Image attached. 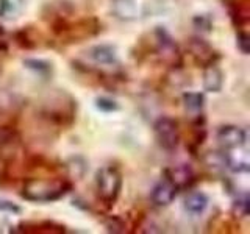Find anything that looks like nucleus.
Here are the masks:
<instances>
[{"label":"nucleus","instance_id":"1","mask_svg":"<svg viewBox=\"0 0 250 234\" xmlns=\"http://www.w3.org/2000/svg\"><path fill=\"white\" fill-rule=\"evenodd\" d=\"M67 179L61 178H31L23 184L22 197L35 203H50L60 200L70 191Z\"/></svg>","mask_w":250,"mask_h":234},{"label":"nucleus","instance_id":"2","mask_svg":"<svg viewBox=\"0 0 250 234\" xmlns=\"http://www.w3.org/2000/svg\"><path fill=\"white\" fill-rule=\"evenodd\" d=\"M96 187L99 200H102L108 206L114 205L122 189V174L119 169L113 166L100 169L96 176Z\"/></svg>","mask_w":250,"mask_h":234},{"label":"nucleus","instance_id":"3","mask_svg":"<svg viewBox=\"0 0 250 234\" xmlns=\"http://www.w3.org/2000/svg\"><path fill=\"white\" fill-rule=\"evenodd\" d=\"M155 136L164 150H175L178 145V125L170 117H160L153 125Z\"/></svg>","mask_w":250,"mask_h":234},{"label":"nucleus","instance_id":"4","mask_svg":"<svg viewBox=\"0 0 250 234\" xmlns=\"http://www.w3.org/2000/svg\"><path fill=\"white\" fill-rule=\"evenodd\" d=\"M224 164L227 166V169L233 172V174H247L250 170V158H249L247 144L224 150Z\"/></svg>","mask_w":250,"mask_h":234},{"label":"nucleus","instance_id":"5","mask_svg":"<svg viewBox=\"0 0 250 234\" xmlns=\"http://www.w3.org/2000/svg\"><path fill=\"white\" fill-rule=\"evenodd\" d=\"M217 142L222 147V150H229L239 145L247 144V135L246 131L236 125H225L219 128L217 131Z\"/></svg>","mask_w":250,"mask_h":234},{"label":"nucleus","instance_id":"6","mask_svg":"<svg viewBox=\"0 0 250 234\" xmlns=\"http://www.w3.org/2000/svg\"><path fill=\"white\" fill-rule=\"evenodd\" d=\"M177 191H178V187L172 183L170 179L164 178L158 184H155L150 197L156 206H167L177 197Z\"/></svg>","mask_w":250,"mask_h":234},{"label":"nucleus","instance_id":"7","mask_svg":"<svg viewBox=\"0 0 250 234\" xmlns=\"http://www.w3.org/2000/svg\"><path fill=\"white\" fill-rule=\"evenodd\" d=\"M111 11L121 20H135L139 18L138 0H111Z\"/></svg>","mask_w":250,"mask_h":234},{"label":"nucleus","instance_id":"8","mask_svg":"<svg viewBox=\"0 0 250 234\" xmlns=\"http://www.w3.org/2000/svg\"><path fill=\"white\" fill-rule=\"evenodd\" d=\"M156 42H158V52L163 55L166 61H177L178 59V49L175 41L166 30L158 28L156 30Z\"/></svg>","mask_w":250,"mask_h":234},{"label":"nucleus","instance_id":"9","mask_svg":"<svg viewBox=\"0 0 250 234\" xmlns=\"http://www.w3.org/2000/svg\"><path fill=\"white\" fill-rule=\"evenodd\" d=\"M189 47H191L194 58L203 66H211L214 62V59L217 58V55L211 49V45L207 44L205 41H202V39H192Z\"/></svg>","mask_w":250,"mask_h":234},{"label":"nucleus","instance_id":"10","mask_svg":"<svg viewBox=\"0 0 250 234\" xmlns=\"http://www.w3.org/2000/svg\"><path fill=\"white\" fill-rule=\"evenodd\" d=\"M88 57L92 61H96L97 64H104V66H113L117 62L116 50L111 45H94L88 50Z\"/></svg>","mask_w":250,"mask_h":234},{"label":"nucleus","instance_id":"11","mask_svg":"<svg viewBox=\"0 0 250 234\" xmlns=\"http://www.w3.org/2000/svg\"><path fill=\"white\" fill-rule=\"evenodd\" d=\"M166 175H167L166 178L170 179L177 187H186L194 181V174H192L191 167L185 166V164H180V166L167 169Z\"/></svg>","mask_w":250,"mask_h":234},{"label":"nucleus","instance_id":"12","mask_svg":"<svg viewBox=\"0 0 250 234\" xmlns=\"http://www.w3.org/2000/svg\"><path fill=\"white\" fill-rule=\"evenodd\" d=\"M222 84H224V75L221 72V69L211 64L205 70V74H203V88L208 92H219L222 89Z\"/></svg>","mask_w":250,"mask_h":234},{"label":"nucleus","instance_id":"13","mask_svg":"<svg viewBox=\"0 0 250 234\" xmlns=\"http://www.w3.org/2000/svg\"><path fill=\"white\" fill-rule=\"evenodd\" d=\"M208 197L203 192H192L185 200V209L189 214H202L208 206Z\"/></svg>","mask_w":250,"mask_h":234},{"label":"nucleus","instance_id":"14","mask_svg":"<svg viewBox=\"0 0 250 234\" xmlns=\"http://www.w3.org/2000/svg\"><path fill=\"white\" fill-rule=\"evenodd\" d=\"M203 96L200 92H186L183 96V103L186 106L188 111H192V113H197L203 108Z\"/></svg>","mask_w":250,"mask_h":234},{"label":"nucleus","instance_id":"15","mask_svg":"<svg viewBox=\"0 0 250 234\" xmlns=\"http://www.w3.org/2000/svg\"><path fill=\"white\" fill-rule=\"evenodd\" d=\"M23 64H25L28 69L38 72L39 75H47L52 70L49 62H45L42 59H25V61H23Z\"/></svg>","mask_w":250,"mask_h":234},{"label":"nucleus","instance_id":"16","mask_svg":"<svg viewBox=\"0 0 250 234\" xmlns=\"http://www.w3.org/2000/svg\"><path fill=\"white\" fill-rule=\"evenodd\" d=\"M233 211L234 214H238L239 217H247L249 211H250V200L247 195H242V197H238L236 201L233 203Z\"/></svg>","mask_w":250,"mask_h":234},{"label":"nucleus","instance_id":"17","mask_svg":"<svg viewBox=\"0 0 250 234\" xmlns=\"http://www.w3.org/2000/svg\"><path fill=\"white\" fill-rule=\"evenodd\" d=\"M96 106L100 109V111H105V113H113V111H117V109H119V105H117L114 100L106 98V97H99L96 100Z\"/></svg>","mask_w":250,"mask_h":234},{"label":"nucleus","instance_id":"18","mask_svg":"<svg viewBox=\"0 0 250 234\" xmlns=\"http://www.w3.org/2000/svg\"><path fill=\"white\" fill-rule=\"evenodd\" d=\"M0 211H5V213H11V214H19L21 208L16 205V203H13V201L0 198Z\"/></svg>","mask_w":250,"mask_h":234},{"label":"nucleus","instance_id":"19","mask_svg":"<svg viewBox=\"0 0 250 234\" xmlns=\"http://www.w3.org/2000/svg\"><path fill=\"white\" fill-rule=\"evenodd\" d=\"M238 47H239V50L247 55L249 50H250V44H249V36L246 31H241V33H238Z\"/></svg>","mask_w":250,"mask_h":234}]
</instances>
